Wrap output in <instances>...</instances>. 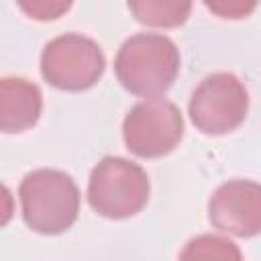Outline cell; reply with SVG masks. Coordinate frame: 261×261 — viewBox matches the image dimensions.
Instances as JSON below:
<instances>
[{
	"label": "cell",
	"instance_id": "8992f818",
	"mask_svg": "<svg viewBox=\"0 0 261 261\" xmlns=\"http://www.w3.org/2000/svg\"><path fill=\"white\" fill-rule=\"evenodd\" d=\"M188 108L198 130L204 135H226L245 120L249 94L237 75L218 71L196 86Z\"/></svg>",
	"mask_w": 261,
	"mask_h": 261
},
{
	"label": "cell",
	"instance_id": "8fae6325",
	"mask_svg": "<svg viewBox=\"0 0 261 261\" xmlns=\"http://www.w3.org/2000/svg\"><path fill=\"white\" fill-rule=\"evenodd\" d=\"M18 8L35 20H55L71 8L67 0H20Z\"/></svg>",
	"mask_w": 261,
	"mask_h": 261
},
{
	"label": "cell",
	"instance_id": "52a82bcc",
	"mask_svg": "<svg viewBox=\"0 0 261 261\" xmlns=\"http://www.w3.org/2000/svg\"><path fill=\"white\" fill-rule=\"evenodd\" d=\"M208 218L222 232L249 239L261 232V184L230 179L218 186L208 202Z\"/></svg>",
	"mask_w": 261,
	"mask_h": 261
},
{
	"label": "cell",
	"instance_id": "3957f363",
	"mask_svg": "<svg viewBox=\"0 0 261 261\" xmlns=\"http://www.w3.org/2000/svg\"><path fill=\"white\" fill-rule=\"evenodd\" d=\"M149 177L145 169L124 157H104L96 163L88 181V202L104 218L122 220L139 214L149 202Z\"/></svg>",
	"mask_w": 261,
	"mask_h": 261
},
{
	"label": "cell",
	"instance_id": "6da1fadb",
	"mask_svg": "<svg viewBox=\"0 0 261 261\" xmlns=\"http://www.w3.org/2000/svg\"><path fill=\"white\" fill-rule=\"evenodd\" d=\"M114 73L124 90L135 96L159 98L179 73V51L175 43L159 33H137L128 37L114 59Z\"/></svg>",
	"mask_w": 261,
	"mask_h": 261
},
{
	"label": "cell",
	"instance_id": "7a4b0ae2",
	"mask_svg": "<svg viewBox=\"0 0 261 261\" xmlns=\"http://www.w3.org/2000/svg\"><path fill=\"white\" fill-rule=\"evenodd\" d=\"M22 218L39 234H61L77 218L80 190L59 169H35L24 175L18 188Z\"/></svg>",
	"mask_w": 261,
	"mask_h": 261
},
{
	"label": "cell",
	"instance_id": "ba28073f",
	"mask_svg": "<svg viewBox=\"0 0 261 261\" xmlns=\"http://www.w3.org/2000/svg\"><path fill=\"white\" fill-rule=\"evenodd\" d=\"M43 110V96L37 84L24 77L0 82V130L22 133L37 124Z\"/></svg>",
	"mask_w": 261,
	"mask_h": 261
},
{
	"label": "cell",
	"instance_id": "7c38bea8",
	"mask_svg": "<svg viewBox=\"0 0 261 261\" xmlns=\"http://www.w3.org/2000/svg\"><path fill=\"white\" fill-rule=\"evenodd\" d=\"M206 8L212 10L214 14H218L220 18H243V16H249L257 8V4L241 2V0H234V2L220 0V2H206Z\"/></svg>",
	"mask_w": 261,
	"mask_h": 261
},
{
	"label": "cell",
	"instance_id": "30bf717a",
	"mask_svg": "<svg viewBox=\"0 0 261 261\" xmlns=\"http://www.w3.org/2000/svg\"><path fill=\"white\" fill-rule=\"evenodd\" d=\"M179 261H245L241 249L220 234H198L186 243Z\"/></svg>",
	"mask_w": 261,
	"mask_h": 261
},
{
	"label": "cell",
	"instance_id": "5b68a950",
	"mask_svg": "<svg viewBox=\"0 0 261 261\" xmlns=\"http://www.w3.org/2000/svg\"><path fill=\"white\" fill-rule=\"evenodd\" d=\"M184 137L179 108L165 98H147L135 104L122 122V139L130 153L155 159L171 153Z\"/></svg>",
	"mask_w": 261,
	"mask_h": 261
},
{
	"label": "cell",
	"instance_id": "277c9868",
	"mask_svg": "<svg viewBox=\"0 0 261 261\" xmlns=\"http://www.w3.org/2000/svg\"><path fill=\"white\" fill-rule=\"evenodd\" d=\"M106 59L100 45L84 35L67 33L49 41L41 53L43 77L59 90L82 92L104 73Z\"/></svg>",
	"mask_w": 261,
	"mask_h": 261
},
{
	"label": "cell",
	"instance_id": "9c48e42d",
	"mask_svg": "<svg viewBox=\"0 0 261 261\" xmlns=\"http://www.w3.org/2000/svg\"><path fill=\"white\" fill-rule=\"evenodd\" d=\"M128 10L135 18L147 27L173 29L188 20L192 12V2L184 0H133Z\"/></svg>",
	"mask_w": 261,
	"mask_h": 261
}]
</instances>
